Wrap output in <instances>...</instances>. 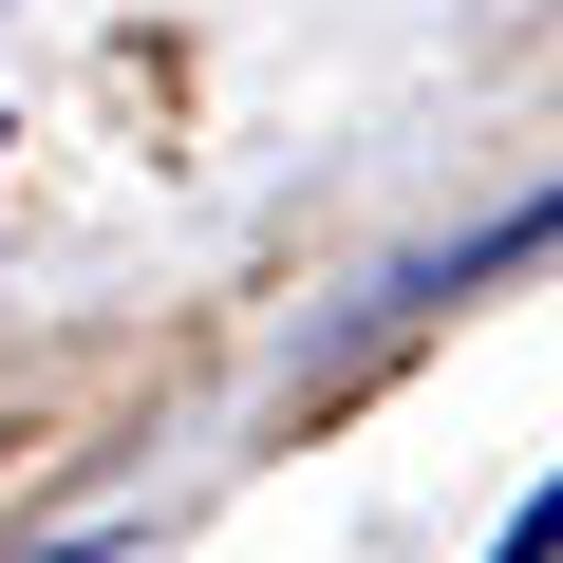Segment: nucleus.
<instances>
[{
    "label": "nucleus",
    "mask_w": 563,
    "mask_h": 563,
    "mask_svg": "<svg viewBox=\"0 0 563 563\" xmlns=\"http://www.w3.org/2000/svg\"><path fill=\"white\" fill-rule=\"evenodd\" d=\"M507 563H563V470L526 488V526H507Z\"/></svg>",
    "instance_id": "obj_1"
}]
</instances>
